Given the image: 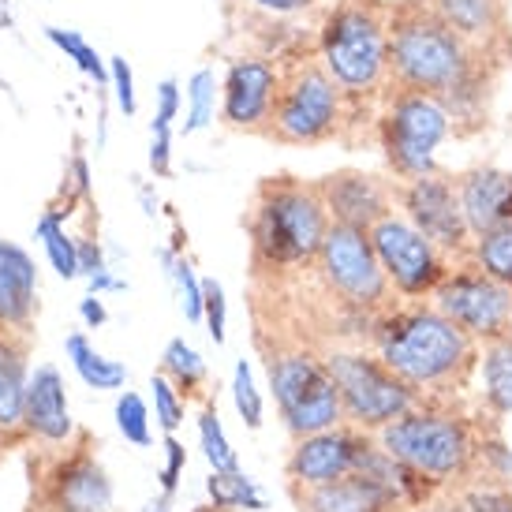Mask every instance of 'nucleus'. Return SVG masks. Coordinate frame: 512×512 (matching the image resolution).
<instances>
[{"mask_svg": "<svg viewBox=\"0 0 512 512\" xmlns=\"http://www.w3.org/2000/svg\"><path fill=\"white\" fill-rule=\"evenodd\" d=\"M501 60L464 42L453 27L419 0L389 4V79L385 86L427 94L449 113L453 131L460 124L483 128Z\"/></svg>", "mask_w": 512, "mask_h": 512, "instance_id": "obj_1", "label": "nucleus"}, {"mask_svg": "<svg viewBox=\"0 0 512 512\" xmlns=\"http://www.w3.org/2000/svg\"><path fill=\"white\" fill-rule=\"evenodd\" d=\"M374 356L397 378L412 385L419 400L423 393L430 404L445 393L464 389L468 378L479 367V341H471L460 326H453L434 303H389L378 311L374 329H370Z\"/></svg>", "mask_w": 512, "mask_h": 512, "instance_id": "obj_2", "label": "nucleus"}, {"mask_svg": "<svg viewBox=\"0 0 512 512\" xmlns=\"http://www.w3.org/2000/svg\"><path fill=\"white\" fill-rule=\"evenodd\" d=\"M314 53L348 98V128L378 120L374 105L389 79V4L382 0H337L314 34Z\"/></svg>", "mask_w": 512, "mask_h": 512, "instance_id": "obj_3", "label": "nucleus"}, {"mask_svg": "<svg viewBox=\"0 0 512 512\" xmlns=\"http://www.w3.org/2000/svg\"><path fill=\"white\" fill-rule=\"evenodd\" d=\"M329 225L333 221H329L318 187L303 184L296 176H266L258 184L251 217H247L255 277L314 266Z\"/></svg>", "mask_w": 512, "mask_h": 512, "instance_id": "obj_4", "label": "nucleus"}, {"mask_svg": "<svg viewBox=\"0 0 512 512\" xmlns=\"http://www.w3.org/2000/svg\"><path fill=\"white\" fill-rule=\"evenodd\" d=\"M258 348L266 359V378H270L277 412L296 438L344 423L341 393L329 374L326 348L299 341V337H285V333H273V341L266 333H258Z\"/></svg>", "mask_w": 512, "mask_h": 512, "instance_id": "obj_5", "label": "nucleus"}, {"mask_svg": "<svg viewBox=\"0 0 512 512\" xmlns=\"http://www.w3.org/2000/svg\"><path fill=\"white\" fill-rule=\"evenodd\" d=\"M277 64H281V86L266 139L285 146H318L329 139H344L348 98L337 79L326 72V64L311 53H292Z\"/></svg>", "mask_w": 512, "mask_h": 512, "instance_id": "obj_6", "label": "nucleus"}, {"mask_svg": "<svg viewBox=\"0 0 512 512\" xmlns=\"http://www.w3.org/2000/svg\"><path fill=\"white\" fill-rule=\"evenodd\" d=\"M374 438L382 441V449L393 460H400L408 471H415L427 483H453L464 479L475 468V430L464 415L453 408L423 404L412 412L397 415L393 423L374 430Z\"/></svg>", "mask_w": 512, "mask_h": 512, "instance_id": "obj_7", "label": "nucleus"}, {"mask_svg": "<svg viewBox=\"0 0 512 512\" xmlns=\"http://www.w3.org/2000/svg\"><path fill=\"white\" fill-rule=\"evenodd\" d=\"M27 512H116L113 483L86 434L64 445H42L30 460Z\"/></svg>", "mask_w": 512, "mask_h": 512, "instance_id": "obj_8", "label": "nucleus"}, {"mask_svg": "<svg viewBox=\"0 0 512 512\" xmlns=\"http://www.w3.org/2000/svg\"><path fill=\"white\" fill-rule=\"evenodd\" d=\"M382 154L397 180L427 176L434 172V150L453 135V120L441 109L438 101L415 90H397L385 86L382 113L374 120Z\"/></svg>", "mask_w": 512, "mask_h": 512, "instance_id": "obj_9", "label": "nucleus"}, {"mask_svg": "<svg viewBox=\"0 0 512 512\" xmlns=\"http://www.w3.org/2000/svg\"><path fill=\"white\" fill-rule=\"evenodd\" d=\"M326 363L337 382V393H341L344 423L359 430H382L397 415L423 404L412 385L397 378L374 352L326 348Z\"/></svg>", "mask_w": 512, "mask_h": 512, "instance_id": "obj_10", "label": "nucleus"}, {"mask_svg": "<svg viewBox=\"0 0 512 512\" xmlns=\"http://www.w3.org/2000/svg\"><path fill=\"white\" fill-rule=\"evenodd\" d=\"M314 273L348 307H363V311L389 307L393 288H389V277H385L382 262L374 255V243L363 228L329 225L318 258H314Z\"/></svg>", "mask_w": 512, "mask_h": 512, "instance_id": "obj_11", "label": "nucleus"}, {"mask_svg": "<svg viewBox=\"0 0 512 512\" xmlns=\"http://www.w3.org/2000/svg\"><path fill=\"white\" fill-rule=\"evenodd\" d=\"M427 299L453 326L464 329L471 341L486 344L509 333L512 288L483 273L471 258H460L456 266H449V273L441 277Z\"/></svg>", "mask_w": 512, "mask_h": 512, "instance_id": "obj_12", "label": "nucleus"}, {"mask_svg": "<svg viewBox=\"0 0 512 512\" xmlns=\"http://www.w3.org/2000/svg\"><path fill=\"white\" fill-rule=\"evenodd\" d=\"M367 236L374 243V255L382 262L385 277H389V288L404 299L430 296L453 266L449 255L438 251L400 210H389L382 221H374Z\"/></svg>", "mask_w": 512, "mask_h": 512, "instance_id": "obj_13", "label": "nucleus"}, {"mask_svg": "<svg viewBox=\"0 0 512 512\" xmlns=\"http://www.w3.org/2000/svg\"><path fill=\"white\" fill-rule=\"evenodd\" d=\"M393 202L400 206V214L408 217L423 236H427L438 251L460 262L471 255V232L460 195H456L453 172H427V176H412V180H393Z\"/></svg>", "mask_w": 512, "mask_h": 512, "instance_id": "obj_14", "label": "nucleus"}, {"mask_svg": "<svg viewBox=\"0 0 512 512\" xmlns=\"http://www.w3.org/2000/svg\"><path fill=\"white\" fill-rule=\"evenodd\" d=\"M374 445V430H359L352 423H337L329 430L296 438V449L288 456V483L322 486L344 475H356Z\"/></svg>", "mask_w": 512, "mask_h": 512, "instance_id": "obj_15", "label": "nucleus"}, {"mask_svg": "<svg viewBox=\"0 0 512 512\" xmlns=\"http://www.w3.org/2000/svg\"><path fill=\"white\" fill-rule=\"evenodd\" d=\"M281 86V64L270 57H236L221 79V120L243 135L270 131L273 101Z\"/></svg>", "mask_w": 512, "mask_h": 512, "instance_id": "obj_16", "label": "nucleus"}, {"mask_svg": "<svg viewBox=\"0 0 512 512\" xmlns=\"http://www.w3.org/2000/svg\"><path fill=\"white\" fill-rule=\"evenodd\" d=\"M318 195L326 202V214L333 225H352L367 232L374 221H382L393 210V184L363 169H337L314 180Z\"/></svg>", "mask_w": 512, "mask_h": 512, "instance_id": "obj_17", "label": "nucleus"}, {"mask_svg": "<svg viewBox=\"0 0 512 512\" xmlns=\"http://www.w3.org/2000/svg\"><path fill=\"white\" fill-rule=\"evenodd\" d=\"M288 490L299 512H400L408 505H419L404 490L382 479H370V475H344L322 486L288 483Z\"/></svg>", "mask_w": 512, "mask_h": 512, "instance_id": "obj_18", "label": "nucleus"}, {"mask_svg": "<svg viewBox=\"0 0 512 512\" xmlns=\"http://www.w3.org/2000/svg\"><path fill=\"white\" fill-rule=\"evenodd\" d=\"M419 4L438 15L445 27H453L464 42H471L490 57L505 60L512 53L505 0H419Z\"/></svg>", "mask_w": 512, "mask_h": 512, "instance_id": "obj_19", "label": "nucleus"}, {"mask_svg": "<svg viewBox=\"0 0 512 512\" xmlns=\"http://www.w3.org/2000/svg\"><path fill=\"white\" fill-rule=\"evenodd\" d=\"M23 430H27V441H38V445H64V441L75 438L64 378H60V370L53 363H42V367L30 370Z\"/></svg>", "mask_w": 512, "mask_h": 512, "instance_id": "obj_20", "label": "nucleus"}, {"mask_svg": "<svg viewBox=\"0 0 512 512\" xmlns=\"http://www.w3.org/2000/svg\"><path fill=\"white\" fill-rule=\"evenodd\" d=\"M456 195L464 206L471 232H490L498 225L512 221V172L498 169V165H475L453 176Z\"/></svg>", "mask_w": 512, "mask_h": 512, "instance_id": "obj_21", "label": "nucleus"}, {"mask_svg": "<svg viewBox=\"0 0 512 512\" xmlns=\"http://www.w3.org/2000/svg\"><path fill=\"white\" fill-rule=\"evenodd\" d=\"M30 382V329L0 326V430L12 445L27 441L23 430V404Z\"/></svg>", "mask_w": 512, "mask_h": 512, "instance_id": "obj_22", "label": "nucleus"}, {"mask_svg": "<svg viewBox=\"0 0 512 512\" xmlns=\"http://www.w3.org/2000/svg\"><path fill=\"white\" fill-rule=\"evenodd\" d=\"M38 318V266L27 247L0 240V326L30 329Z\"/></svg>", "mask_w": 512, "mask_h": 512, "instance_id": "obj_23", "label": "nucleus"}, {"mask_svg": "<svg viewBox=\"0 0 512 512\" xmlns=\"http://www.w3.org/2000/svg\"><path fill=\"white\" fill-rule=\"evenodd\" d=\"M479 370H483V404L494 415L512 412V337H498V341L483 344L479 356Z\"/></svg>", "mask_w": 512, "mask_h": 512, "instance_id": "obj_24", "label": "nucleus"}, {"mask_svg": "<svg viewBox=\"0 0 512 512\" xmlns=\"http://www.w3.org/2000/svg\"><path fill=\"white\" fill-rule=\"evenodd\" d=\"M64 352L72 359L75 374H79L90 389H120V385H128V367L109 356H101V352H94V344L86 341V333H72V337L64 341Z\"/></svg>", "mask_w": 512, "mask_h": 512, "instance_id": "obj_25", "label": "nucleus"}, {"mask_svg": "<svg viewBox=\"0 0 512 512\" xmlns=\"http://www.w3.org/2000/svg\"><path fill=\"white\" fill-rule=\"evenodd\" d=\"M161 374L184 393V400L195 397V393L206 389V382H210L206 359H202L184 337H172V341L165 344V352H161Z\"/></svg>", "mask_w": 512, "mask_h": 512, "instance_id": "obj_26", "label": "nucleus"}, {"mask_svg": "<svg viewBox=\"0 0 512 512\" xmlns=\"http://www.w3.org/2000/svg\"><path fill=\"white\" fill-rule=\"evenodd\" d=\"M221 116V79L214 68H199L187 79V116H184V135H199Z\"/></svg>", "mask_w": 512, "mask_h": 512, "instance_id": "obj_27", "label": "nucleus"}, {"mask_svg": "<svg viewBox=\"0 0 512 512\" xmlns=\"http://www.w3.org/2000/svg\"><path fill=\"white\" fill-rule=\"evenodd\" d=\"M471 262L483 273H490L494 281H501L505 288H512V221L498 225L490 232H479L471 240Z\"/></svg>", "mask_w": 512, "mask_h": 512, "instance_id": "obj_28", "label": "nucleus"}, {"mask_svg": "<svg viewBox=\"0 0 512 512\" xmlns=\"http://www.w3.org/2000/svg\"><path fill=\"white\" fill-rule=\"evenodd\" d=\"M206 494L214 501L217 509H247V512H262L266 509V501L258 494L255 479H247L240 468L236 471H210V479H206Z\"/></svg>", "mask_w": 512, "mask_h": 512, "instance_id": "obj_29", "label": "nucleus"}, {"mask_svg": "<svg viewBox=\"0 0 512 512\" xmlns=\"http://www.w3.org/2000/svg\"><path fill=\"white\" fill-rule=\"evenodd\" d=\"M34 236L42 240L45 255H49V266H53L64 281H75V277H79V247H75V240L64 232V217L53 214V210H45L38 228H34Z\"/></svg>", "mask_w": 512, "mask_h": 512, "instance_id": "obj_30", "label": "nucleus"}, {"mask_svg": "<svg viewBox=\"0 0 512 512\" xmlns=\"http://www.w3.org/2000/svg\"><path fill=\"white\" fill-rule=\"evenodd\" d=\"M161 262H165L169 281L176 285L184 318L187 322H202V277L195 273V266L184 258V251H161Z\"/></svg>", "mask_w": 512, "mask_h": 512, "instance_id": "obj_31", "label": "nucleus"}, {"mask_svg": "<svg viewBox=\"0 0 512 512\" xmlns=\"http://www.w3.org/2000/svg\"><path fill=\"white\" fill-rule=\"evenodd\" d=\"M449 512H512V490L498 483H468L456 486L453 494L445 498Z\"/></svg>", "mask_w": 512, "mask_h": 512, "instance_id": "obj_32", "label": "nucleus"}, {"mask_svg": "<svg viewBox=\"0 0 512 512\" xmlns=\"http://www.w3.org/2000/svg\"><path fill=\"white\" fill-rule=\"evenodd\" d=\"M199 441H202V456L214 471H236L240 460L232 453V445L225 438V427L217 419V400H206L199 412Z\"/></svg>", "mask_w": 512, "mask_h": 512, "instance_id": "obj_33", "label": "nucleus"}, {"mask_svg": "<svg viewBox=\"0 0 512 512\" xmlns=\"http://www.w3.org/2000/svg\"><path fill=\"white\" fill-rule=\"evenodd\" d=\"M232 404H236V412H240V419L247 427L251 430L262 427V419H266V400L258 393L255 374H251V363H247V359H236V370H232Z\"/></svg>", "mask_w": 512, "mask_h": 512, "instance_id": "obj_34", "label": "nucleus"}, {"mask_svg": "<svg viewBox=\"0 0 512 512\" xmlns=\"http://www.w3.org/2000/svg\"><path fill=\"white\" fill-rule=\"evenodd\" d=\"M150 389H154V419L161 423L165 434H176L180 423H184V408H187L184 393H180V389H176L161 370L150 378Z\"/></svg>", "mask_w": 512, "mask_h": 512, "instance_id": "obj_35", "label": "nucleus"}, {"mask_svg": "<svg viewBox=\"0 0 512 512\" xmlns=\"http://www.w3.org/2000/svg\"><path fill=\"white\" fill-rule=\"evenodd\" d=\"M116 427L131 445H150V412L139 393H120L116 397Z\"/></svg>", "mask_w": 512, "mask_h": 512, "instance_id": "obj_36", "label": "nucleus"}, {"mask_svg": "<svg viewBox=\"0 0 512 512\" xmlns=\"http://www.w3.org/2000/svg\"><path fill=\"white\" fill-rule=\"evenodd\" d=\"M202 322H206V333L214 337V344H225V329H228V299L221 281L206 277L202 281Z\"/></svg>", "mask_w": 512, "mask_h": 512, "instance_id": "obj_37", "label": "nucleus"}, {"mask_svg": "<svg viewBox=\"0 0 512 512\" xmlns=\"http://www.w3.org/2000/svg\"><path fill=\"white\" fill-rule=\"evenodd\" d=\"M109 90L116 98V109L124 116L139 113V98H135V72L124 57H109Z\"/></svg>", "mask_w": 512, "mask_h": 512, "instance_id": "obj_38", "label": "nucleus"}, {"mask_svg": "<svg viewBox=\"0 0 512 512\" xmlns=\"http://www.w3.org/2000/svg\"><path fill=\"white\" fill-rule=\"evenodd\" d=\"M157 109L150 120V135H172V124L180 116V83L176 79H161L157 83Z\"/></svg>", "mask_w": 512, "mask_h": 512, "instance_id": "obj_39", "label": "nucleus"}, {"mask_svg": "<svg viewBox=\"0 0 512 512\" xmlns=\"http://www.w3.org/2000/svg\"><path fill=\"white\" fill-rule=\"evenodd\" d=\"M64 195H68V202H64V214L72 217V206L75 202H90V161H86L83 150H75L72 161H68V172H64V187H60Z\"/></svg>", "mask_w": 512, "mask_h": 512, "instance_id": "obj_40", "label": "nucleus"}, {"mask_svg": "<svg viewBox=\"0 0 512 512\" xmlns=\"http://www.w3.org/2000/svg\"><path fill=\"white\" fill-rule=\"evenodd\" d=\"M165 453H169V464H165V471H161V490H165V498H172V490H176V483H180V471H184V464H187V453L172 434L165 438Z\"/></svg>", "mask_w": 512, "mask_h": 512, "instance_id": "obj_41", "label": "nucleus"}, {"mask_svg": "<svg viewBox=\"0 0 512 512\" xmlns=\"http://www.w3.org/2000/svg\"><path fill=\"white\" fill-rule=\"evenodd\" d=\"M75 247H79V277H94V273L109 270V266H105V255H101L98 240L79 236V240H75Z\"/></svg>", "mask_w": 512, "mask_h": 512, "instance_id": "obj_42", "label": "nucleus"}, {"mask_svg": "<svg viewBox=\"0 0 512 512\" xmlns=\"http://www.w3.org/2000/svg\"><path fill=\"white\" fill-rule=\"evenodd\" d=\"M150 172L161 180L172 172V135H150Z\"/></svg>", "mask_w": 512, "mask_h": 512, "instance_id": "obj_43", "label": "nucleus"}, {"mask_svg": "<svg viewBox=\"0 0 512 512\" xmlns=\"http://www.w3.org/2000/svg\"><path fill=\"white\" fill-rule=\"evenodd\" d=\"M251 4L266 15H303L311 12L318 0H251Z\"/></svg>", "mask_w": 512, "mask_h": 512, "instance_id": "obj_44", "label": "nucleus"}, {"mask_svg": "<svg viewBox=\"0 0 512 512\" xmlns=\"http://www.w3.org/2000/svg\"><path fill=\"white\" fill-rule=\"evenodd\" d=\"M79 314H83V322L90 329H101L105 322H109V311H105L101 296H94V292H86V299L79 303Z\"/></svg>", "mask_w": 512, "mask_h": 512, "instance_id": "obj_45", "label": "nucleus"}, {"mask_svg": "<svg viewBox=\"0 0 512 512\" xmlns=\"http://www.w3.org/2000/svg\"><path fill=\"white\" fill-rule=\"evenodd\" d=\"M86 288H90L94 296H101V292H124L128 281H120V277H113L109 270H101V273H94V277H86Z\"/></svg>", "mask_w": 512, "mask_h": 512, "instance_id": "obj_46", "label": "nucleus"}, {"mask_svg": "<svg viewBox=\"0 0 512 512\" xmlns=\"http://www.w3.org/2000/svg\"><path fill=\"white\" fill-rule=\"evenodd\" d=\"M139 202H143V214L146 217H157V214H161V210H157L161 202H157L154 187H150V184H139Z\"/></svg>", "mask_w": 512, "mask_h": 512, "instance_id": "obj_47", "label": "nucleus"}, {"mask_svg": "<svg viewBox=\"0 0 512 512\" xmlns=\"http://www.w3.org/2000/svg\"><path fill=\"white\" fill-rule=\"evenodd\" d=\"M400 512H449V509H445V501H430V505L419 501V505H408V509H400Z\"/></svg>", "mask_w": 512, "mask_h": 512, "instance_id": "obj_48", "label": "nucleus"}, {"mask_svg": "<svg viewBox=\"0 0 512 512\" xmlns=\"http://www.w3.org/2000/svg\"><path fill=\"white\" fill-rule=\"evenodd\" d=\"M8 445H12V438H8L4 430H0V456H4V449H8Z\"/></svg>", "mask_w": 512, "mask_h": 512, "instance_id": "obj_49", "label": "nucleus"}, {"mask_svg": "<svg viewBox=\"0 0 512 512\" xmlns=\"http://www.w3.org/2000/svg\"><path fill=\"white\" fill-rule=\"evenodd\" d=\"M509 337H512V314H509Z\"/></svg>", "mask_w": 512, "mask_h": 512, "instance_id": "obj_50", "label": "nucleus"}]
</instances>
